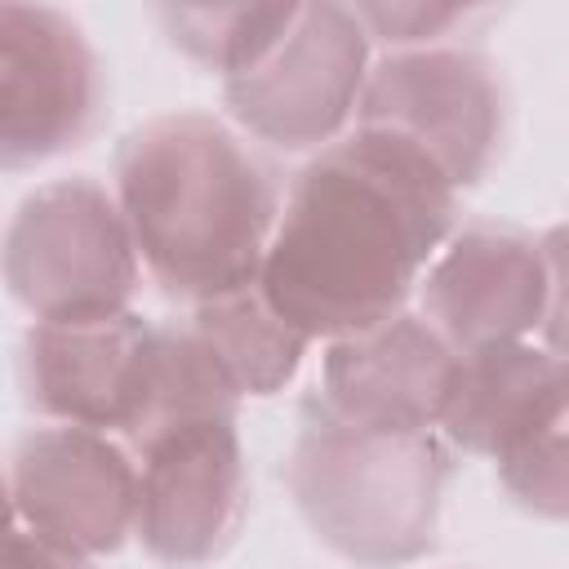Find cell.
Here are the masks:
<instances>
[{
  "mask_svg": "<svg viewBox=\"0 0 569 569\" xmlns=\"http://www.w3.org/2000/svg\"><path fill=\"white\" fill-rule=\"evenodd\" d=\"M249 516V467L236 418L178 422L138 449L133 538L164 569L213 565Z\"/></svg>",
  "mask_w": 569,
  "mask_h": 569,
  "instance_id": "obj_8",
  "label": "cell"
},
{
  "mask_svg": "<svg viewBox=\"0 0 569 569\" xmlns=\"http://www.w3.org/2000/svg\"><path fill=\"white\" fill-rule=\"evenodd\" d=\"M458 351L418 316L400 311L373 329L325 342L320 409L373 431H440Z\"/></svg>",
  "mask_w": 569,
  "mask_h": 569,
  "instance_id": "obj_12",
  "label": "cell"
},
{
  "mask_svg": "<svg viewBox=\"0 0 569 569\" xmlns=\"http://www.w3.org/2000/svg\"><path fill=\"white\" fill-rule=\"evenodd\" d=\"M13 525L76 556H111L138 529V453L102 431L36 427L9 453Z\"/></svg>",
  "mask_w": 569,
  "mask_h": 569,
  "instance_id": "obj_9",
  "label": "cell"
},
{
  "mask_svg": "<svg viewBox=\"0 0 569 569\" xmlns=\"http://www.w3.org/2000/svg\"><path fill=\"white\" fill-rule=\"evenodd\" d=\"M156 365V325L120 311L98 320H53L22 333L27 405L58 422L133 445Z\"/></svg>",
  "mask_w": 569,
  "mask_h": 569,
  "instance_id": "obj_10",
  "label": "cell"
},
{
  "mask_svg": "<svg viewBox=\"0 0 569 569\" xmlns=\"http://www.w3.org/2000/svg\"><path fill=\"white\" fill-rule=\"evenodd\" d=\"M422 156L453 191L476 187L502 147L507 93L493 62L467 44L382 53L369 67L356 124Z\"/></svg>",
  "mask_w": 569,
  "mask_h": 569,
  "instance_id": "obj_5",
  "label": "cell"
},
{
  "mask_svg": "<svg viewBox=\"0 0 569 569\" xmlns=\"http://www.w3.org/2000/svg\"><path fill=\"white\" fill-rule=\"evenodd\" d=\"M142 258L116 191L58 178L22 196L4 231L9 298L36 320H98L133 302Z\"/></svg>",
  "mask_w": 569,
  "mask_h": 569,
  "instance_id": "obj_4",
  "label": "cell"
},
{
  "mask_svg": "<svg viewBox=\"0 0 569 569\" xmlns=\"http://www.w3.org/2000/svg\"><path fill=\"white\" fill-rule=\"evenodd\" d=\"M9 569H93V560L9 525Z\"/></svg>",
  "mask_w": 569,
  "mask_h": 569,
  "instance_id": "obj_19",
  "label": "cell"
},
{
  "mask_svg": "<svg viewBox=\"0 0 569 569\" xmlns=\"http://www.w3.org/2000/svg\"><path fill=\"white\" fill-rule=\"evenodd\" d=\"M565 373V360L542 342H498L458 356L449 409L440 436L449 449L493 458L498 440L516 427V418Z\"/></svg>",
  "mask_w": 569,
  "mask_h": 569,
  "instance_id": "obj_13",
  "label": "cell"
},
{
  "mask_svg": "<svg viewBox=\"0 0 569 569\" xmlns=\"http://www.w3.org/2000/svg\"><path fill=\"white\" fill-rule=\"evenodd\" d=\"M156 18L173 49H182L196 67L231 80L280 44L298 18V4H164Z\"/></svg>",
  "mask_w": 569,
  "mask_h": 569,
  "instance_id": "obj_16",
  "label": "cell"
},
{
  "mask_svg": "<svg viewBox=\"0 0 569 569\" xmlns=\"http://www.w3.org/2000/svg\"><path fill=\"white\" fill-rule=\"evenodd\" d=\"M449 440L440 431H373L311 409L284 480L298 516L333 556L365 569H396L436 547Z\"/></svg>",
  "mask_w": 569,
  "mask_h": 569,
  "instance_id": "obj_3",
  "label": "cell"
},
{
  "mask_svg": "<svg viewBox=\"0 0 569 569\" xmlns=\"http://www.w3.org/2000/svg\"><path fill=\"white\" fill-rule=\"evenodd\" d=\"M538 240L547 258V320H542L538 342L556 351L560 360H569V222L542 231Z\"/></svg>",
  "mask_w": 569,
  "mask_h": 569,
  "instance_id": "obj_18",
  "label": "cell"
},
{
  "mask_svg": "<svg viewBox=\"0 0 569 569\" xmlns=\"http://www.w3.org/2000/svg\"><path fill=\"white\" fill-rule=\"evenodd\" d=\"M107 107L84 27L53 4H0V164L31 169L93 138Z\"/></svg>",
  "mask_w": 569,
  "mask_h": 569,
  "instance_id": "obj_7",
  "label": "cell"
},
{
  "mask_svg": "<svg viewBox=\"0 0 569 569\" xmlns=\"http://www.w3.org/2000/svg\"><path fill=\"white\" fill-rule=\"evenodd\" d=\"M187 325L213 351V360L222 365L240 400L244 396L267 400L284 391L311 351V338L271 307L262 284H244L236 293L196 302Z\"/></svg>",
  "mask_w": 569,
  "mask_h": 569,
  "instance_id": "obj_14",
  "label": "cell"
},
{
  "mask_svg": "<svg viewBox=\"0 0 569 569\" xmlns=\"http://www.w3.org/2000/svg\"><path fill=\"white\" fill-rule=\"evenodd\" d=\"M111 191L164 293L196 307L262 280L284 196L276 169L227 120L209 111L142 120L116 147Z\"/></svg>",
  "mask_w": 569,
  "mask_h": 569,
  "instance_id": "obj_2",
  "label": "cell"
},
{
  "mask_svg": "<svg viewBox=\"0 0 569 569\" xmlns=\"http://www.w3.org/2000/svg\"><path fill=\"white\" fill-rule=\"evenodd\" d=\"M565 365H569V360H565Z\"/></svg>",
  "mask_w": 569,
  "mask_h": 569,
  "instance_id": "obj_20",
  "label": "cell"
},
{
  "mask_svg": "<svg viewBox=\"0 0 569 569\" xmlns=\"http://www.w3.org/2000/svg\"><path fill=\"white\" fill-rule=\"evenodd\" d=\"M418 316L458 356L498 342H529L547 320L542 240L493 222L453 231L418 284Z\"/></svg>",
  "mask_w": 569,
  "mask_h": 569,
  "instance_id": "obj_11",
  "label": "cell"
},
{
  "mask_svg": "<svg viewBox=\"0 0 569 569\" xmlns=\"http://www.w3.org/2000/svg\"><path fill=\"white\" fill-rule=\"evenodd\" d=\"M351 9L360 27L369 31V40L382 44L387 53L453 44L449 31L476 13L471 4H436V0H373V4H351Z\"/></svg>",
  "mask_w": 569,
  "mask_h": 569,
  "instance_id": "obj_17",
  "label": "cell"
},
{
  "mask_svg": "<svg viewBox=\"0 0 569 569\" xmlns=\"http://www.w3.org/2000/svg\"><path fill=\"white\" fill-rule=\"evenodd\" d=\"M489 462L520 511L542 520H569V365L516 418Z\"/></svg>",
  "mask_w": 569,
  "mask_h": 569,
  "instance_id": "obj_15",
  "label": "cell"
},
{
  "mask_svg": "<svg viewBox=\"0 0 569 569\" xmlns=\"http://www.w3.org/2000/svg\"><path fill=\"white\" fill-rule=\"evenodd\" d=\"M453 218L458 191L422 156L351 129L289 182L258 284L311 342L373 329L409 311Z\"/></svg>",
  "mask_w": 569,
  "mask_h": 569,
  "instance_id": "obj_1",
  "label": "cell"
},
{
  "mask_svg": "<svg viewBox=\"0 0 569 569\" xmlns=\"http://www.w3.org/2000/svg\"><path fill=\"white\" fill-rule=\"evenodd\" d=\"M373 40L351 4H298L280 44L249 71L222 80L240 133L276 151H325L347 138L369 80Z\"/></svg>",
  "mask_w": 569,
  "mask_h": 569,
  "instance_id": "obj_6",
  "label": "cell"
}]
</instances>
